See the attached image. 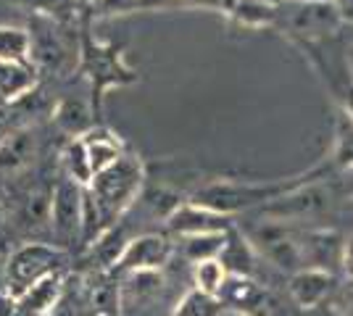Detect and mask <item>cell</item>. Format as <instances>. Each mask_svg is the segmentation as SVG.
<instances>
[{"label": "cell", "instance_id": "obj_37", "mask_svg": "<svg viewBox=\"0 0 353 316\" xmlns=\"http://www.w3.org/2000/svg\"><path fill=\"white\" fill-rule=\"evenodd\" d=\"M0 105H3V101H0Z\"/></svg>", "mask_w": 353, "mask_h": 316}, {"label": "cell", "instance_id": "obj_26", "mask_svg": "<svg viewBox=\"0 0 353 316\" xmlns=\"http://www.w3.org/2000/svg\"><path fill=\"white\" fill-rule=\"evenodd\" d=\"M140 0H92L88 8L95 19H105V16H121L137 11Z\"/></svg>", "mask_w": 353, "mask_h": 316}, {"label": "cell", "instance_id": "obj_1", "mask_svg": "<svg viewBox=\"0 0 353 316\" xmlns=\"http://www.w3.org/2000/svg\"><path fill=\"white\" fill-rule=\"evenodd\" d=\"M143 185H145V164L132 151L124 153L111 169L92 177V182L88 185V193L103 216L105 232L111 227H117L127 216V211L140 200Z\"/></svg>", "mask_w": 353, "mask_h": 316}, {"label": "cell", "instance_id": "obj_34", "mask_svg": "<svg viewBox=\"0 0 353 316\" xmlns=\"http://www.w3.org/2000/svg\"><path fill=\"white\" fill-rule=\"evenodd\" d=\"M306 3H335V0H306Z\"/></svg>", "mask_w": 353, "mask_h": 316}, {"label": "cell", "instance_id": "obj_10", "mask_svg": "<svg viewBox=\"0 0 353 316\" xmlns=\"http://www.w3.org/2000/svg\"><path fill=\"white\" fill-rule=\"evenodd\" d=\"M166 229L174 238H188V235H201V232H219V229H230V216L203 209L192 200H185L166 219Z\"/></svg>", "mask_w": 353, "mask_h": 316}, {"label": "cell", "instance_id": "obj_8", "mask_svg": "<svg viewBox=\"0 0 353 316\" xmlns=\"http://www.w3.org/2000/svg\"><path fill=\"white\" fill-rule=\"evenodd\" d=\"M37 151H40V137L32 127H21L0 137V180L16 177L19 171L32 166Z\"/></svg>", "mask_w": 353, "mask_h": 316}, {"label": "cell", "instance_id": "obj_3", "mask_svg": "<svg viewBox=\"0 0 353 316\" xmlns=\"http://www.w3.org/2000/svg\"><path fill=\"white\" fill-rule=\"evenodd\" d=\"M66 264V251L59 245H48V242H24L21 248H16L8 266H6V280H8V293L11 298L21 295L27 287L45 280L48 274H56Z\"/></svg>", "mask_w": 353, "mask_h": 316}, {"label": "cell", "instance_id": "obj_32", "mask_svg": "<svg viewBox=\"0 0 353 316\" xmlns=\"http://www.w3.org/2000/svg\"><path fill=\"white\" fill-rule=\"evenodd\" d=\"M219 316H250L248 311H243V308H232V306H224L219 311Z\"/></svg>", "mask_w": 353, "mask_h": 316}, {"label": "cell", "instance_id": "obj_35", "mask_svg": "<svg viewBox=\"0 0 353 316\" xmlns=\"http://www.w3.org/2000/svg\"><path fill=\"white\" fill-rule=\"evenodd\" d=\"M90 3H92V0H79V6H85V8H88Z\"/></svg>", "mask_w": 353, "mask_h": 316}, {"label": "cell", "instance_id": "obj_23", "mask_svg": "<svg viewBox=\"0 0 353 316\" xmlns=\"http://www.w3.org/2000/svg\"><path fill=\"white\" fill-rule=\"evenodd\" d=\"M221 308H224V303L216 295H208L203 290L192 287L179 298L172 316H219Z\"/></svg>", "mask_w": 353, "mask_h": 316}, {"label": "cell", "instance_id": "obj_28", "mask_svg": "<svg viewBox=\"0 0 353 316\" xmlns=\"http://www.w3.org/2000/svg\"><path fill=\"white\" fill-rule=\"evenodd\" d=\"M179 0H140L137 3V11H163L169 6H174Z\"/></svg>", "mask_w": 353, "mask_h": 316}, {"label": "cell", "instance_id": "obj_9", "mask_svg": "<svg viewBox=\"0 0 353 316\" xmlns=\"http://www.w3.org/2000/svg\"><path fill=\"white\" fill-rule=\"evenodd\" d=\"M301 256L306 269H324L332 271L343 266V253H345V242L340 240L335 232H324V229H311L301 235Z\"/></svg>", "mask_w": 353, "mask_h": 316}, {"label": "cell", "instance_id": "obj_19", "mask_svg": "<svg viewBox=\"0 0 353 316\" xmlns=\"http://www.w3.org/2000/svg\"><path fill=\"white\" fill-rule=\"evenodd\" d=\"M61 166H63V177L74 180L77 185L88 187L92 182V164H90V153L85 137H69V143L61 151Z\"/></svg>", "mask_w": 353, "mask_h": 316}, {"label": "cell", "instance_id": "obj_2", "mask_svg": "<svg viewBox=\"0 0 353 316\" xmlns=\"http://www.w3.org/2000/svg\"><path fill=\"white\" fill-rule=\"evenodd\" d=\"M79 72L90 79L95 114H101V108H103L105 92L137 82L134 69L124 61L121 45H117V43H98L90 34L82 37V45H79Z\"/></svg>", "mask_w": 353, "mask_h": 316}, {"label": "cell", "instance_id": "obj_25", "mask_svg": "<svg viewBox=\"0 0 353 316\" xmlns=\"http://www.w3.org/2000/svg\"><path fill=\"white\" fill-rule=\"evenodd\" d=\"M335 161L353 169V119L343 114L338 124V148H335Z\"/></svg>", "mask_w": 353, "mask_h": 316}, {"label": "cell", "instance_id": "obj_27", "mask_svg": "<svg viewBox=\"0 0 353 316\" xmlns=\"http://www.w3.org/2000/svg\"><path fill=\"white\" fill-rule=\"evenodd\" d=\"M19 3H21L27 11H32L34 16H48V19H53L56 14L66 11L74 0H19ZM77 3H79V0H77Z\"/></svg>", "mask_w": 353, "mask_h": 316}, {"label": "cell", "instance_id": "obj_15", "mask_svg": "<svg viewBox=\"0 0 353 316\" xmlns=\"http://www.w3.org/2000/svg\"><path fill=\"white\" fill-rule=\"evenodd\" d=\"M85 143H88L90 164H92V174L95 177L101 171H105V169H111L127 153L124 143L111 129H105V127H92L88 135H85Z\"/></svg>", "mask_w": 353, "mask_h": 316}, {"label": "cell", "instance_id": "obj_20", "mask_svg": "<svg viewBox=\"0 0 353 316\" xmlns=\"http://www.w3.org/2000/svg\"><path fill=\"white\" fill-rule=\"evenodd\" d=\"M0 61L8 63H32V37L24 27L0 24Z\"/></svg>", "mask_w": 353, "mask_h": 316}, {"label": "cell", "instance_id": "obj_5", "mask_svg": "<svg viewBox=\"0 0 353 316\" xmlns=\"http://www.w3.org/2000/svg\"><path fill=\"white\" fill-rule=\"evenodd\" d=\"M280 190L282 187H261V185H243V182L219 180L208 182L201 190H195L190 200L198 203V206H203V209H211L216 211V213H224V216H232L237 211L259 206L264 200H272Z\"/></svg>", "mask_w": 353, "mask_h": 316}, {"label": "cell", "instance_id": "obj_31", "mask_svg": "<svg viewBox=\"0 0 353 316\" xmlns=\"http://www.w3.org/2000/svg\"><path fill=\"white\" fill-rule=\"evenodd\" d=\"M340 16H348L353 21V0H340Z\"/></svg>", "mask_w": 353, "mask_h": 316}, {"label": "cell", "instance_id": "obj_12", "mask_svg": "<svg viewBox=\"0 0 353 316\" xmlns=\"http://www.w3.org/2000/svg\"><path fill=\"white\" fill-rule=\"evenodd\" d=\"M332 290H335V277L332 271L324 269H301L290 280V295L301 308H314L324 303Z\"/></svg>", "mask_w": 353, "mask_h": 316}, {"label": "cell", "instance_id": "obj_4", "mask_svg": "<svg viewBox=\"0 0 353 316\" xmlns=\"http://www.w3.org/2000/svg\"><path fill=\"white\" fill-rule=\"evenodd\" d=\"M82 211H85V187L63 177L53 187V200H50V232L56 240L53 245L66 251L82 242Z\"/></svg>", "mask_w": 353, "mask_h": 316}, {"label": "cell", "instance_id": "obj_24", "mask_svg": "<svg viewBox=\"0 0 353 316\" xmlns=\"http://www.w3.org/2000/svg\"><path fill=\"white\" fill-rule=\"evenodd\" d=\"M192 282L198 290H203L208 295H216L219 298L221 287L227 282V269L219 258H211V261H201V264H192Z\"/></svg>", "mask_w": 353, "mask_h": 316}, {"label": "cell", "instance_id": "obj_22", "mask_svg": "<svg viewBox=\"0 0 353 316\" xmlns=\"http://www.w3.org/2000/svg\"><path fill=\"white\" fill-rule=\"evenodd\" d=\"M50 200L53 193H45V190H32L30 196L24 198L21 211H19V222L24 229H40L48 227L50 229Z\"/></svg>", "mask_w": 353, "mask_h": 316}, {"label": "cell", "instance_id": "obj_13", "mask_svg": "<svg viewBox=\"0 0 353 316\" xmlns=\"http://www.w3.org/2000/svg\"><path fill=\"white\" fill-rule=\"evenodd\" d=\"M37 87V66L34 63H8L0 61V101L16 103L30 98Z\"/></svg>", "mask_w": 353, "mask_h": 316}, {"label": "cell", "instance_id": "obj_29", "mask_svg": "<svg viewBox=\"0 0 353 316\" xmlns=\"http://www.w3.org/2000/svg\"><path fill=\"white\" fill-rule=\"evenodd\" d=\"M343 269H345V274L353 280V235L345 240V253H343Z\"/></svg>", "mask_w": 353, "mask_h": 316}, {"label": "cell", "instance_id": "obj_36", "mask_svg": "<svg viewBox=\"0 0 353 316\" xmlns=\"http://www.w3.org/2000/svg\"><path fill=\"white\" fill-rule=\"evenodd\" d=\"M179 3H201V0H179Z\"/></svg>", "mask_w": 353, "mask_h": 316}, {"label": "cell", "instance_id": "obj_33", "mask_svg": "<svg viewBox=\"0 0 353 316\" xmlns=\"http://www.w3.org/2000/svg\"><path fill=\"white\" fill-rule=\"evenodd\" d=\"M345 111H348V116L353 119V85L351 90H348V98H345Z\"/></svg>", "mask_w": 353, "mask_h": 316}, {"label": "cell", "instance_id": "obj_7", "mask_svg": "<svg viewBox=\"0 0 353 316\" xmlns=\"http://www.w3.org/2000/svg\"><path fill=\"white\" fill-rule=\"evenodd\" d=\"M32 37V63L37 69H48V72H66L77 66V56L72 53L69 43L63 40L59 27L48 19V16H37V27L30 32Z\"/></svg>", "mask_w": 353, "mask_h": 316}, {"label": "cell", "instance_id": "obj_16", "mask_svg": "<svg viewBox=\"0 0 353 316\" xmlns=\"http://www.w3.org/2000/svg\"><path fill=\"white\" fill-rule=\"evenodd\" d=\"M232 229V227H230ZM230 229H219V232H201V235H188V238H176L174 248L176 253L185 258L188 264H201V261H211L219 258L224 245H227V235Z\"/></svg>", "mask_w": 353, "mask_h": 316}, {"label": "cell", "instance_id": "obj_21", "mask_svg": "<svg viewBox=\"0 0 353 316\" xmlns=\"http://www.w3.org/2000/svg\"><path fill=\"white\" fill-rule=\"evenodd\" d=\"M227 11L235 21L245 24V27H264V24H272L277 16L274 6L266 0H230Z\"/></svg>", "mask_w": 353, "mask_h": 316}, {"label": "cell", "instance_id": "obj_11", "mask_svg": "<svg viewBox=\"0 0 353 316\" xmlns=\"http://www.w3.org/2000/svg\"><path fill=\"white\" fill-rule=\"evenodd\" d=\"M63 285H66V277L63 271H56V274H48L45 280L34 282L32 287H27L21 295H16L14 303L16 308L24 316H50L56 303L61 301V293H63Z\"/></svg>", "mask_w": 353, "mask_h": 316}, {"label": "cell", "instance_id": "obj_14", "mask_svg": "<svg viewBox=\"0 0 353 316\" xmlns=\"http://www.w3.org/2000/svg\"><path fill=\"white\" fill-rule=\"evenodd\" d=\"M293 8V30L301 34H322L327 30H335L340 24V14L335 3H306Z\"/></svg>", "mask_w": 353, "mask_h": 316}, {"label": "cell", "instance_id": "obj_17", "mask_svg": "<svg viewBox=\"0 0 353 316\" xmlns=\"http://www.w3.org/2000/svg\"><path fill=\"white\" fill-rule=\"evenodd\" d=\"M92 116H95V108H90L85 101H77V98H63L53 108L56 127L69 137H85L92 127H98Z\"/></svg>", "mask_w": 353, "mask_h": 316}, {"label": "cell", "instance_id": "obj_6", "mask_svg": "<svg viewBox=\"0 0 353 316\" xmlns=\"http://www.w3.org/2000/svg\"><path fill=\"white\" fill-rule=\"evenodd\" d=\"M176 253L174 242L166 235H137L127 242L119 261L114 264V274H137V271H161Z\"/></svg>", "mask_w": 353, "mask_h": 316}, {"label": "cell", "instance_id": "obj_30", "mask_svg": "<svg viewBox=\"0 0 353 316\" xmlns=\"http://www.w3.org/2000/svg\"><path fill=\"white\" fill-rule=\"evenodd\" d=\"M343 45H345V59H348V69L353 72V24L345 30V40H343Z\"/></svg>", "mask_w": 353, "mask_h": 316}, {"label": "cell", "instance_id": "obj_18", "mask_svg": "<svg viewBox=\"0 0 353 316\" xmlns=\"http://www.w3.org/2000/svg\"><path fill=\"white\" fill-rule=\"evenodd\" d=\"M219 261L224 264L227 274H243V277H250L253 269H256V248L248 242V238H243L240 232L230 229L227 245H224V251H221Z\"/></svg>", "mask_w": 353, "mask_h": 316}]
</instances>
